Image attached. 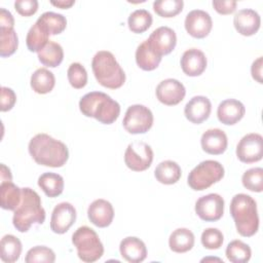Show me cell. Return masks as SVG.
I'll return each mask as SVG.
<instances>
[{
    "label": "cell",
    "mask_w": 263,
    "mask_h": 263,
    "mask_svg": "<svg viewBox=\"0 0 263 263\" xmlns=\"http://www.w3.org/2000/svg\"><path fill=\"white\" fill-rule=\"evenodd\" d=\"M29 153L36 163L50 167L63 166L69 158L67 146L47 134H37L29 142Z\"/></svg>",
    "instance_id": "obj_1"
},
{
    "label": "cell",
    "mask_w": 263,
    "mask_h": 263,
    "mask_svg": "<svg viewBox=\"0 0 263 263\" xmlns=\"http://www.w3.org/2000/svg\"><path fill=\"white\" fill-rule=\"evenodd\" d=\"M44 220L45 211L39 194L29 187L22 188V200L12 217L13 226L20 232H27L32 225L42 224Z\"/></svg>",
    "instance_id": "obj_2"
},
{
    "label": "cell",
    "mask_w": 263,
    "mask_h": 263,
    "mask_svg": "<svg viewBox=\"0 0 263 263\" xmlns=\"http://www.w3.org/2000/svg\"><path fill=\"white\" fill-rule=\"evenodd\" d=\"M79 109L86 117H93L104 124L113 123L120 114V106L102 91H90L79 101Z\"/></svg>",
    "instance_id": "obj_3"
},
{
    "label": "cell",
    "mask_w": 263,
    "mask_h": 263,
    "mask_svg": "<svg viewBox=\"0 0 263 263\" xmlns=\"http://www.w3.org/2000/svg\"><path fill=\"white\" fill-rule=\"evenodd\" d=\"M230 214L237 232L245 237L253 236L259 228V216L255 199L245 193H238L230 202Z\"/></svg>",
    "instance_id": "obj_4"
},
{
    "label": "cell",
    "mask_w": 263,
    "mask_h": 263,
    "mask_svg": "<svg viewBox=\"0 0 263 263\" xmlns=\"http://www.w3.org/2000/svg\"><path fill=\"white\" fill-rule=\"evenodd\" d=\"M91 69L97 81L104 87L116 89L125 82V73L110 51H98L92 58Z\"/></svg>",
    "instance_id": "obj_5"
},
{
    "label": "cell",
    "mask_w": 263,
    "mask_h": 263,
    "mask_svg": "<svg viewBox=\"0 0 263 263\" xmlns=\"http://www.w3.org/2000/svg\"><path fill=\"white\" fill-rule=\"evenodd\" d=\"M72 242L77 255L83 262L98 261L104 254V247L97 232L88 226H81L72 235Z\"/></svg>",
    "instance_id": "obj_6"
},
{
    "label": "cell",
    "mask_w": 263,
    "mask_h": 263,
    "mask_svg": "<svg viewBox=\"0 0 263 263\" xmlns=\"http://www.w3.org/2000/svg\"><path fill=\"white\" fill-rule=\"evenodd\" d=\"M223 165L216 160H204L197 164L188 175V185L191 189L201 191L219 182L224 177Z\"/></svg>",
    "instance_id": "obj_7"
},
{
    "label": "cell",
    "mask_w": 263,
    "mask_h": 263,
    "mask_svg": "<svg viewBox=\"0 0 263 263\" xmlns=\"http://www.w3.org/2000/svg\"><path fill=\"white\" fill-rule=\"evenodd\" d=\"M122 124L129 134H145L153 124V114L151 110L144 105H132L125 112Z\"/></svg>",
    "instance_id": "obj_8"
},
{
    "label": "cell",
    "mask_w": 263,
    "mask_h": 263,
    "mask_svg": "<svg viewBox=\"0 0 263 263\" xmlns=\"http://www.w3.org/2000/svg\"><path fill=\"white\" fill-rule=\"evenodd\" d=\"M153 161L152 148L145 142L136 141L130 143L124 153L126 166L134 172H143L150 167Z\"/></svg>",
    "instance_id": "obj_9"
},
{
    "label": "cell",
    "mask_w": 263,
    "mask_h": 263,
    "mask_svg": "<svg viewBox=\"0 0 263 263\" xmlns=\"http://www.w3.org/2000/svg\"><path fill=\"white\" fill-rule=\"evenodd\" d=\"M236 156L243 163H253L261 160L263 156L262 136L252 133L242 137L236 146Z\"/></svg>",
    "instance_id": "obj_10"
},
{
    "label": "cell",
    "mask_w": 263,
    "mask_h": 263,
    "mask_svg": "<svg viewBox=\"0 0 263 263\" xmlns=\"http://www.w3.org/2000/svg\"><path fill=\"white\" fill-rule=\"evenodd\" d=\"M195 213L205 222H215L222 218L224 199L217 193H210L199 197L195 202Z\"/></svg>",
    "instance_id": "obj_11"
},
{
    "label": "cell",
    "mask_w": 263,
    "mask_h": 263,
    "mask_svg": "<svg viewBox=\"0 0 263 263\" xmlns=\"http://www.w3.org/2000/svg\"><path fill=\"white\" fill-rule=\"evenodd\" d=\"M185 29L187 33L194 38L206 37L213 27L211 15L201 9L191 10L185 17Z\"/></svg>",
    "instance_id": "obj_12"
},
{
    "label": "cell",
    "mask_w": 263,
    "mask_h": 263,
    "mask_svg": "<svg viewBox=\"0 0 263 263\" xmlns=\"http://www.w3.org/2000/svg\"><path fill=\"white\" fill-rule=\"evenodd\" d=\"M147 41L152 50L162 57L163 54H168L174 50L177 44V36L173 29L162 26L155 29L150 34Z\"/></svg>",
    "instance_id": "obj_13"
},
{
    "label": "cell",
    "mask_w": 263,
    "mask_h": 263,
    "mask_svg": "<svg viewBox=\"0 0 263 263\" xmlns=\"http://www.w3.org/2000/svg\"><path fill=\"white\" fill-rule=\"evenodd\" d=\"M155 92L160 103L166 106H175L183 101L186 95V89L179 80L167 78L159 82Z\"/></svg>",
    "instance_id": "obj_14"
},
{
    "label": "cell",
    "mask_w": 263,
    "mask_h": 263,
    "mask_svg": "<svg viewBox=\"0 0 263 263\" xmlns=\"http://www.w3.org/2000/svg\"><path fill=\"white\" fill-rule=\"evenodd\" d=\"M76 220V210L69 202L57 204L50 218V229L58 234L67 232Z\"/></svg>",
    "instance_id": "obj_15"
},
{
    "label": "cell",
    "mask_w": 263,
    "mask_h": 263,
    "mask_svg": "<svg viewBox=\"0 0 263 263\" xmlns=\"http://www.w3.org/2000/svg\"><path fill=\"white\" fill-rule=\"evenodd\" d=\"M87 217L89 221L100 228L109 226L114 218V210L112 204L105 199L93 200L87 209Z\"/></svg>",
    "instance_id": "obj_16"
},
{
    "label": "cell",
    "mask_w": 263,
    "mask_h": 263,
    "mask_svg": "<svg viewBox=\"0 0 263 263\" xmlns=\"http://www.w3.org/2000/svg\"><path fill=\"white\" fill-rule=\"evenodd\" d=\"M261 18L257 11L250 8L238 10L233 17L235 30L242 36H252L260 28Z\"/></svg>",
    "instance_id": "obj_17"
},
{
    "label": "cell",
    "mask_w": 263,
    "mask_h": 263,
    "mask_svg": "<svg viewBox=\"0 0 263 263\" xmlns=\"http://www.w3.org/2000/svg\"><path fill=\"white\" fill-rule=\"evenodd\" d=\"M211 101L203 96L193 97L184 108L186 118L194 124H199L206 120L211 114Z\"/></svg>",
    "instance_id": "obj_18"
},
{
    "label": "cell",
    "mask_w": 263,
    "mask_h": 263,
    "mask_svg": "<svg viewBox=\"0 0 263 263\" xmlns=\"http://www.w3.org/2000/svg\"><path fill=\"white\" fill-rule=\"evenodd\" d=\"M181 68L183 72L191 77L199 76L206 68V58L204 53L197 48L187 49L181 58Z\"/></svg>",
    "instance_id": "obj_19"
},
{
    "label": "cell",
    "mask_w": 263,
    "mask_h": 263,
    "mask_svg": "<svg viewBox=\"0 0 263 263\" xmlns=\"http://www.w3.org/2000/svg\"><path fill=\"white\" fill-rule=\"evenodd\" d=\"M246 108L241 102L235 99H227L221 102L217 109V116L220 122L226 125L237 123L245 115Z\"/></svg>",
    "instance_id": "obj_20"
},
{
    "label": "cell",
    "mask_w": 263,
    "mask_h": 263,
    "mask_svg": "<svg viewBox=\"0 0 263 263\" xmlns=\"http://www.w3.org/2000/svg\"><path fill=\"white\" fill-rule=\"evenodd\" d=\"M200 144L204 152L212 155H219L226 151L228 139L222 129L210 128L202 134Z\"/></svg>",
    "instance_id": "obj_21"
},
{
    "label": "cell",
    "mask_w": 263,
    "mask_h": 263,
    "mask_svg": "<svg viewBox=\"0 0 263 263\" xmlns=\"http://www.w3.org/2000/svg\"><path fill=\"white\" fill-rule=\"evenodd\" d=\"M121 257L130 263H140L147 257V249L143 240L135 236L123 238L119 245Z\"/></svg>",
    "instance_id": "obj_22"
},
{
    "label": "cell",
    "mask_w": 263,
    "mask_h": 263,
    "mask_svg": "<svg viewBox=\"0 0 263 263\" xmlns=\"http://www.w3.org/2000/svg\"><path fill=\"white\" fill-rule=\"evenodd\" d=\"M168 246L175 253H186L194 246V234L188 228H178L170 235Z\"/></svg>",
    "instance_id": "obj_23"
},
{
    "label": "cell",
    "mask_w": 263,
    "mask_h": 263,
    "mask_svg": "<svg viewBox=\"0 0 263 263\" xmlns=\"http://www.w3.org/2000/svg\"><path fill=\"white\" fill-rule=\"evenodd\" d=\"M161 57L155 53L149 46L148 41H143L136 50V63L144 71H152L158 67Z\"/></svg>",
    "instance_id": "obj_24"
},
{
    "label": "cell",
    "mask_w": 263,
    "mask_h": 263,
    "mask_svg": "<svg viewBox=\"0 0 263 263\" xmlns=\"http://www.w3.org/2000/svg\"><path fill=\"white\" fill-rule=\"evenodd\" d=\"M181 167L173 160L161 161L154 171L156 180L164 185H172L177 183L181 178Z\"/></svg>",
    "instance_id": "obj_25"
},
{
    "label": "cell",
    "mask_w": 263,
    "mask_h": 263,
    "mask_svg": "<svg viewBox=\"0 0 263 263\" xmlns=\"http://www.w3.org/2000/svg\"><path fill=\"white\" fill-rule=\"evenodd\" d=\"M0 200L2 209L14 211L22 200V188H18L11 181L1 182Z\"/></svg>",
    "instance_id": "obj_26"
},
{
    "label": "cell",
    "mask_w": 263,
    "mask_h": 263,
    "mask_svg": "<svg viewBox=\"0 0 263 263\" xmlns=\"http://www.w3.org/2000/svg\"><path fill=\"white\" fill-rule=\"evenodd\" d=\"M23 246L21 240L12 235L6 234L1 238L0 241V258L3 262L13 263L18 260Z\"/></svg>",
    "instance_id": "obj_27"
},
{
    "label": "cell",
    "mask_w": 263,
    "mask_h": 263,
    "mask_svg": "<svg viewBox=\"0 0 263 263\" xmlns=\"http://www.w3.org/2000/svg\"><path fill=\"white\" fill-rule=\"evenodd\" d=\"M55 84V78L52 72L46 68L37 69L31 76V87L36 93L45 95L52 90Z\"/></svg>",
    "instance_id": "obj_28"
},
{
    "label": "cell",
    "mask_w": 263,
    "mask_h": 263,
    "mask_svg": "<svg viewBox=\"0 0 263 263\" xmlns=\"http://www.w3.org/2000/svg\"><path fill=\"white\" fill-rule=\"evenodd\" d=\"M36 23L41 28H43L48 33V35L61 34L66 29V26H67L66 17L61 13H57L52 11H46L42 13L38 17Z\"/></svg>",
    "instance_id": "obj_29"
},
{
    "label": "cell",
    "mask_w": 263,
    "mask_h": 263,
    "mask_svg": "<svg viewBox=\"0 0 263 263\" xmlns=\"http://www.w3.org/2000/svg\"><path fill=\"white\" fill-rule=\"evenodd\" d=\"M38 59L44 66L55 68L63 62V47L59 43L49 40L48 43L40 51H38Z\"/></svg>",
    "instance_id": "obj_30"
},
{
    "label": "cell",
    "mask_w": 263,
    "mask_h": 263,
    "mask_svg": "<svg viewBox=\"0 0 263 263\" xmlns=\"http://www.w3.org/2000/svg\"><path fill=\"white\" fill-rule=\"evenodd\" d=\"M38 186L48 197H57L64 190V179L55 173H44L38 178Z\"/></svg>",
    "instance_id": "obj_31"
},
{
    "label": "cell",
    "mask_w": 263,
    "mask_h": 263,
    "mask_svg": "<svg viewBox=\"0 0 263 263\" xmlns=\"http://www.w3.org/2000/svg\"><path fill=\"white\" fill-rule=\"evenodd\" d=\"M225 254L227 259L232 263H246L251 259L252 251L249 245L235 239L227 245Z\"/></svg>",
    "instance_id": "obj_32"
},
{
    "label": "cell",
    "mask_w": 263,
    "mask_h": 263,
    "mask_svg": "<svg viewBox=\"0 0 263 263\" xmlns=\"http://www.w3.org/2000/svg\"><path fill=\"white\" fill-rule=\"evenodd\" d=\"M48 33L35 23L29 30L26 38L27 47L32 52L40 51L48 43Z\"/></svg>",
    "instance_id": "obj_33"
},
{
    "label": "cell",
    "mask_w": 263,
    "mask_h": 263,
    "mask_svg": "<svg viewBox=\"0 0 263 263\" xmlns=\"http://www.w3.org/2000/svg\"><path fill=\"white\" fill-rule=\"evenodd\" d=\"M127 24L133 33H144L152 25V15L146 9H137L129 14Z\"/></svg>",
    "instance_id": "obj_34"
},
{
    "label": "cell",
    "mask_w": 263,
    "mask_h": 263,
    "mask_svg": "<svg viewBox=\"0 0 263 263\" xmlns=\"http://www.w3.org/2000/svg\"><path fill=\"white\" fill-rule=\"evenodd\" d=\"M17 45L18 40L14 29L0 27V55L6 58L13 54Z\"/></svg>",
    "instance_id": "obj_35"
},
{
    "label": "cell",
    "mask_w": 263,
    "mask_h": 263,
    "mask_svg": "<svg viewBox=\"0 0 263 263\" xmlns=\"http://www.w3.org/2000/svg\"><path fill=\"white\" fill-rule=\"evenodd\" d=\"M183 0H158L153 3L154 11L161 17H173L183 10Z\"/></svg>",
    "instance_id": "obj_36"
},
{
    "label": "cell",
    "mask_w": 263,
    "mask_h": 263,
    "mask_svg": "<svg viewBox=\"0 0 263 263\" xmlns=\"http://www.w3.org/2000/svg\"><path fill=\"white\" fill-rule=\"evenodd\" d=\"M245 188L253 192H262L263 190V168L253 167L246 171L241 177Z\"/></svg>",
    "instance_id": "obj_37"
},
{
    "label": "cell",
    "mask_w": 263,
    "mask_h": 263,
    "mask_svg": "<svg viewBox=\"0 0 263 263\" xmlns=\"http://www.w3.org/2000/svg\"><path fill=\"white\" fill-rule=\"evenodd\" d=\"M25 261L27 263H53L55 261V254L45 246H36L27 252Z\"/></svg>",
    "instance_id": "obj_38"
},
{
    "label": "cell",
    "mask_w": 263,
    "mask_h": 263,
    "mask_svg": "<svg viewBox=\"0 0 263 263\" xmlns=\"http://www.w3.org/2000/svg\"><path fill=\"white\" fill-rule=\"evenodd\" d=\"M68 80L72 87L80 89L87 83V72L80 63H72L67 71Z\"/></svg>",
    "instance_id": "obj_39"
},
{
    "label": "cell",
    "mask_w": 263,
    "mask_h": 263,
    "mask_svg": "<svg viewBox=\"0 0 263 263\" xmlns=\"http://www.w3.org/2000/svg\"><path fill=\"white\" fill-rule=\"evenodd\" d=\"M201 243L208 250H218L222 247L224 236L218 228H206L201 233Z\"/></svg>",
    "instance_id": "obj_40"
},
{
    "label": "cell",
    "mask_w": 263,
    "mask_h": 263,
    "mask_svg": "<svg viewBox=\"0 0 263 263\" xmlns=\"http://www.w3.org/2000/svg\"><path fill=\"white\" fill-rule=\"evenodd\" d=\"M14 8L18 14L30 16L38 10V1L36 0H17L14 2Z\"/></svg>",
    "instance_id": "obj_41"
},
{
    "label": "cell",
    "mask_w": 263,
    "mask_h": 263,
    "mask_svg": "<svg viewBox=\"0 0 263 263\" xmlns=\"http://www.w3.org/2000/svg\"><path fill=\"white\" fill-rule=\"evenodd\" d=\"M15 102H16L15 92L9 87L2 86L1 87V107H0L1 111L6 112L11 110Z\"/></svg>",
    "instance_id": "obj_42"
},
{
    "label": "cell",
    "mask_w": 263,
    "mask_h": 263,
    "mask_svg": "<svg viewBox=\"0 0 263 263\" xmlns=\"http://www.w3.org/2000/svg\"><path fill=\"white\" fill-rule=\"evenodd\" d=\"M215 10L220 14H230L236 9L235 0H214L212 2Z\"/></svg>",
    "instance_id": "obj_43"
},
{
    "label": "cell",
    "mask_w": 263,
    "mask_h": 263,
    "mask_svg": "<svg viewBox=\"0 0 263 263\" xmlns=\"http://www.w3.org/2000/svg\"><path fill=\"white\" fill-rule=\"evenodd\" d=\"M262 62H263V58L259 57L256 61L253 62L251 67L252 76L259 83H262Z\"/></svg>",
    "instance_id": "obj_44"
},
{
    "label": "cell",
    "mask_w": 263,
    "mask_h": 263,
    "mask_svg": "<svg viewBox=\"0 0 263 263\" xmlns=\"http://www.w3.org/2000/svg\"><path fill=\"white\" fill-rule=\"evenodd\" d=\"M14 20L10 11L5 8L0 9V27L2 28H13Z\"/></svg>",
    "instance_id": "obj_45"
},
{
    "label": "cell",
    "mask_w": 263,
    "mask_h": 263,
    "mask_svg": "<svg viewBox=\"0 0 263 263\" xmlns=\"http://www.w3.org/2000/svg\"><path fill=\"white\" fill-rule=\"evenodd\" d=\"M0 176H1V182H8L12 180V176L10 173V170L5 165L1 164V170H0Z\"/></svg>",
    "instance_id": "obj_46"
},
{
    "label": "cell",
    "mask_w": 263,
    "mask_h": 263,
    "mask_svg": "<svg viewBox=\"0 0 263 263\" xmlns=\"http://www.w3.org/2000/svg\"><path fill=\"white\" fill-rule=\"evenodd\" d=\"M50 3L59 8L67 9V8H70L72 5H74L75 1L74 0H58V1H50Z\"/></svg>",
    "instance_id": "obj_47"
}]
</instances>
